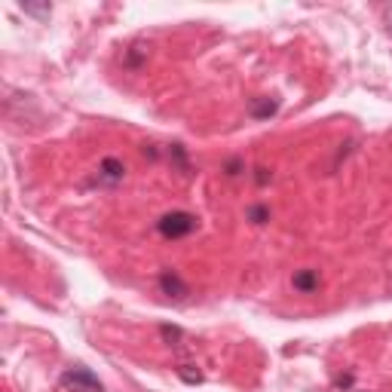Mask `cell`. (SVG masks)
Masks as SVG:
<instances>
[{
    "label": "cell",
    "instance_id": "cell-11",
    "mask_svg": "<svg viewBox=\"0 0 392 392\" xmlns=\"http://www.w3.org/2000/svg\"><path fill=\"white\" fill-rule=\"evenodd\" d=\"M169 156L175 160V165H178L181 172H187V154H184V147L181 144H172V150H169Z\"/></svg>",
    "mask_w": 392,
    "mask_h": 392
},
{
    "label": "cell",
    "instance_id": "cell-9",
    "mask_svg": "<svg viewBox=\"0 0 392 392\" xmlns=\"http://www.w3.org/2000/svg\"><path fill=\"white\" fill-rule=\"evenodd\" d=\"M160 334H163V340L169 346H178V340L184 337V331H181L178 325H160Z\"/></svg>",
    "mask_w": 392,
    "mask_h": 392
},
{
    "label": "cell",
    "instance_id": "cell-8",
    "mask_svg": "<svg viewBox=\"0 0 392 392\" xmlns=\"http://www.w3.org/2000/svg\"><path fill=\"white\" fill-rule=\"evenodd\" d=\"M178 377L184 383H190V386H196V383H203V371H196V365H181Z\"/></svg>",
    "mask_w": 392,
    "mask_h": 392
},
{
    "label": "cell",
    "instance_id": "cell-6",
    "mask_svg": "<svg viewBox=\"0 0 392 392\" xmlns=\"http://www.w3.org/2000/svg\"><path fill=\"white\" fill-rule=\"evenodd\" d=\"M276 111H279V98H255L252 107H248V114L255 120H266V116H273Z\"/></svg>",
    "mask_w": 392,
    "mask_h": 392
},
{
    "label": "cell",
    "instance_id": "cell-7",
    "mask_svg": "<svg viewBox=\"0 0 392 392\" xmlns=\"http://www.w3.org/2000/svg\"><path fill=\"white\" fill-rule=\"evenodd\" d=\"M245 218L261 227V224L270 221V208H266V205H248V208H245Z\"/></svg>",
    "mask_w": 392,
    "mask_h": 392
},
{
    "label": "cell",
    "instance_id": "cell-10",
    "mask_svg": "<svg viewBox=\"0 0 392 392\" xmlns=\"http://www.w3.org/2000/svg\"><path fill=\"white\" fill-rule=\"evenodd\" d=\"M22 10L28 13V15H34V19H49V13H53V6L49 4H22Z\"/></svg>",
    "mask_w": 392,
    "mask_h": 392
},
{
    "label": "cell",
    "instance_id": "cell-12",
    "mask_svg": "<svg viewBox=\"0 0 392 392\" xmlns=\"http://www.w3.org/2000/svg\"><path fill=\"white\" fill-rule=\"evenodd\" d=\"M141 58H144V46H132L126 53V68H138Z\"/></svg>",
    "mask_w": 392,
    "mask_h": 392
},
{
    "label": "cell",
    "instance_id": "cell-16",
    "mask_svg": "<svg viewBox=\"0 0 392 392\" xmlns=\"http://www.w3.org/2000/svg\"><path fill=\"white\" fill-rule=\"evenodd\" d=\"M334 386H337V389H346V386H353V374H346V377H337V380H334Z\"/></svg>",
    "mask_w": 392,
    "mask_h": 392
},
{
    "label": "cell",
    "instance_id": "cell-14",
    "mask_svg": "<svg viewBox=\"0 0 392 392\" xmlns=\"http://www.w3.org/2000/svg\"><path fill=\"white\" fill-rule=\"evenodd\" d=\"M224 172H227L230 178H236L239 172H245V163L239 160V156H233V160H227V163H224Z\"/></svg>",
    "mask_w": 392,
    "mask_h": 392
},
{
    "label": "cell",
    "instance_id": "cell-13",
    "mask_svg": "<svg viewBox=\"0 0 392 392\" xmlns=\"http://www.w3.org/2000/svg\"><path fill=\"white\" fill-rule=\"evenodd\" d=\"M270 181H273V172L266 169V165H257V169H255V184L257 187H266Z\"/></svg>",
    "mask_w": 392,
    "mask_h": 392
},
{
    "label": "cell",
    "instance_id": "cell-4",
    "mask_svg": "<svg viewBox=\"0 0 392 392\" xmlns=\"http://www.w3.org/2000/svg\"><path fill=\"white\" fill-rule=\"evenodd\" d=\"M160 291L169 300H187L190 297V285L175 270H163L160 273Z\"/></svg>",
    "mask_w": 392,
    "mask_h": 392
},
{
    "label": "cell",
    "instance_id": "cell-3",
    "mask_svg": "<svg viewBox=\"0 0 392 392\" xmlns=\"http://www.w3.org/2000/svg\"><path fill=\"white\" fill-rule=\"evenodd\" d=\"M126 181V163L116 160V156H104L95 169V184L98 187H116Z\"/></svg>",
    "mask_w": 392,
    "mask_h": 392
},
{
    "label": "cell",
    "instance_id": "cell-2",
    "mask_svg": "<svg viewBox=\"0 0 392 392\" xmlns=\"http://www.w3.org/2000/svg\"><path fill=\"white\" fill-rule=\"evenodd\" d=\"M58 386H62L65 392H104V383L98 380L89 368H83V365L65 371L62 377H58Z\"/></svg>",
    "mask_w": 392,
    "mask_h": 392
},
{
    "label": "cell",
    "instance_id": "cell-15",
    "mask_svg": "<svg viewBox=\"0 0 392 392\" xmlns=\"http://www.w3.org/2000/svg\"><path fill=\"white\" fill-rule=\"evenodd\" d=\"M383 28H386V34L392 37V6H383Z\"/></svg>",
    "mask_w": 392,
    "mask_h": 392
},
{
    "label": "cell",
    "instance_id": "cell-5",
    "mask_svg": "<svg viewBox=\"0 0 392 392\" xmlns=\"http://www.w3.org/2000/svg\"><path fill=\"white\" fill-rule=\"evenodd\" d=\"M291 285H295V291H300V295H316V291L322 288V276H319V270H297L295 276H291Z\"/></svg>",
    "mask_w": 392,
    "mask_h": 392
},
{
    "label": "cell",
    "instance_id": "cell-1",
    "mask_svg": "<svg viewBox=\"0 0 392 392\" xmlns=\"http://www.w3.org/2000/svg\"><path fill=\"white\" fill-rule=\"evenodd\" d=\"M196 227H199V221H196V215H190V212H165L163 218L156 221V230H160L163 239H184Z\"/></svg>",
    "mask_w": 392,
    "mask_h": 392
}]
</instances>
